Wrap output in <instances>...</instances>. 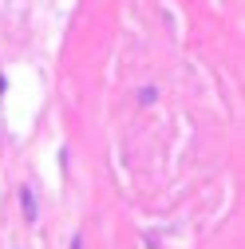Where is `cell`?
<instances>
[{
  "instance_id": "6da1fadb",
  "label": "cell",
  "mask_w": 245,
  "mask_h": 249,
  "mask_svg": "<svg viewBox=\"0 0 245 249\" xmlns=\"http://www.w3.org/2000/svg\"><path fill=\"white\" fill-rule=\"evenodd\" d=\"M24 213L36 217V202H32V194H28V190H24Z\"/></svg>"
}]
</instances>
